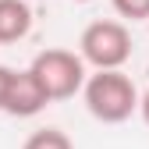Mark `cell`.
<instances>
[{
    "instance_id": "cell-10",
    "label": "cell",
    "mask_w": 149,
    "mask_h": 149,
    "mask_svg": "<svg viewBox=\"0 0 149 149\" xmlns=\"http://www.w3.org/2000/svg\"><path fill=\"white\" fill-rule=\"evenodd\" d=\"M74 4H92V0H74Z\"/></svg>"
},
{
    "instance_id": "cell-2",
    "label": "cell",
    "mask_w": 149,
    "mask_h": 149,
    "mask_svg": "<svg viewBox=\"0 0 149 149\" xmlns=\"http://www.w3.org/2000/svg\"><path fill=\"white\" fill-rule=\"evenodd\" d=\"M36 71V78L43 82V89L50 92L53 103H64V100H74L78 92L85 89V78H89V64L82 53L74 50H64V46H50V50H39L29 64Z\"/></svg>"
},
{
    "instance_id": "cell-1",
    "label": "cell",
    "mask_w": 149,
    "mask_h": 149,
    "mask_svg": "<svg viewBox=\"0 0 149 149\" xmlns=\"http://www.w3.org/2000/svg\"><path fill=\"white\" fill-rule=\"evenodd\" d=\"M82 100H85V110L96 121L103 124H121L132 114H139V89L135 82L128 78L121 68H103V71H92L85 78V89H82Z\"/></svg>"
},
{
    "instance_id": "cell-6",
    "label": "cell",
    "mask_w": 149,
    "mask_h": 149,
    "mask_svg": "<svg viewBox=\"0 0 149 149\" xmlns=\"http://www.w3.org/2000/svg\"><path fill=\"white\" fill-rule=\"evenodd\" d=\"M22 149H74V142L68 139V132H61V128H39V132H32L25 139Z\"/></svg>"
},
{
    "instance_id": "cell-9",
    "label": "cell",
    "mask_w": 149,
    "mask_h": 149,
    "mask_svg": "<svg viewBox=\"0 0 149 149\" xmlns=\"http://www.w3.org/2000/svg\"><path fill=\"white\" fill-rule=\"evenodd\" d=\"M139 114H142V121L149 124V89L142 92V103H139Z\"/></svg>"
},
{
    "instance_id": "cell-8",
    "label": "cell",
    "mask_w": 149,
    "mask_h": 149,
    "mask_svg": "<svg viewBox=\"0 0 149 149\" xmlns=\"http://www.w3.org/2000/svg\"><path fill=\"white\" fill-rule=\"evenodd\" d=\"M11 74H14V68H7V64H0V114H4V96H7V85H11Z\"/></svg>"
},
{
    "instance_id": "cell-4",
    "label": "cell",
    "mask_w": 149,
    "mask_h": 149,
    "mask_svg": "<svg viewBox=\"0 0 149 149\" xmlns=\"http://www.w3.org/2000/svg\"><path fill=\"white\" fill-rule=\"evenodd\" d=\"M50 103H53L50 92L43 89V82L36 78L32 68L11 74V85H7V96H4V114L7 117H36Z\"/></svg>"
},
{
    "instance_id": "cell-3",
    "label": "cell",
    "mask_w": 149,
    "mask_h": 149,
    "mask_svg": "<svg viewBox=\"0 0 149 149\" xmlns=\"http://www.w3.org/2000/svg\"><path fill=\"white\" fill-rule=\"evenodd\" d=\"M78 53L85 57V64L92 71L103 68H124L132 61V32H128L124 22L117 18H100V22H89L78 36Z\"/></svg>"
},
{
    "instance_id": "cell-5",
    "label": "cell",
    "mask_w": 149,
    "mask_h": 149,
    "mask_svg": "<svg viewBox=\"0 0 149 149\" xmlns=\"http://www.w3.org/2000/svg\"><path fill=\"white\" fill-rule=\"evenodd\" d=\"M29 32H32L29 0H0V46L22 43Z\"/></svg>"
},
{
    "instance_id": "cell-7",
    "label": "cell",
    "mask_w": 149,
    "mask_h": 149,
    "mask_svg": "<svg viewBox=\"0 0 149 149\" xmlns=\"http://www.w3.org/2000/svg\"><path fill=\"white\" fill-rule=\"evenodd\" d=\"M124 22H149V0H110Z\"/></svg>"
}]
</instances>
